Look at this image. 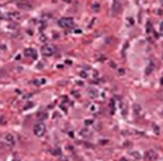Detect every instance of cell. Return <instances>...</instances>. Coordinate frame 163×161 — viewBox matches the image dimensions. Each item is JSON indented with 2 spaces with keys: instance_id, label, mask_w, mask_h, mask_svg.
I'll use <instances>...</instances> for the list:
<instances>
[{
  "instance_id": "obj_1",
  "label": "cell",
  "mask_w": 163,
  "mask_h": 161,
  "mask_svg": "<svg viewBox=\"0 0 163 161\" xmlns=\"http://www.w3.org/2000/svg\"><path fill=\"white\" fill-rule=\"evenodd\" d=\"M58 26L63 29H70L74 26V20L72 17H61V19H58Z\"/></svg>"
},
{
  "instance_id": "obj_2",
  "label": "cell",
  "mask_w": 163,
  "mask_h": 161,
  "mask_svg": "<svg viewBox=\"0 0 163 161\" xmlns=\"http://www.w3.org/2000/svg\"><path fill=\"white\" fill-rule=\"evenodd\" d=\"M45 131H47V128H45V125H44L42 122L37 123V125L34 126V134H35L37 137H40V138L45 135Z\"/></svg>"
},
{
  "instance_id": "obj_3",
  "label": "cell",
  "mask_w": 163,
  "mask_h": 161,
  "mask_svg": "<svg viewBox=\"0 0 163 161\" xmlns=\"http://www.w3.org/2000/svg\"><path fill=\"white\" fill-rule=\"evenodd\" d=\"M42 54L45 57H51L56 54V47L54 45H51V44H47V45H44L42 47Z\"/></svg>"
},
{
  "instance_id": "obj_4",
  "label": "cell",
  "mask_w": 163,
  "mask_h": 161,
  "mask_svg": "<svg viewBox=\"0 0 163 161\" xmlns=\"http://www.w3.org/2000/svg\"><path fill=\"white\" fill-rule=\"evenodd\" d=\"M146 158L147 160H156L157 158V153H156L155 150H150V151L146 153Z\"/></svg>"
},
{
  "instance_id": "obj_5",
  "label": "cell",
  "mask_w": 163,
  "mask_h": 161,
  "mask_svg": "<svg viewBox=\"0 0 163 161\" xmlns=\"http://www.w3.org/2000/svg\"><path fill=\"white\" fill-rule=\"evenodd\" d=\"M25 55L29 57V58H37V52H35L34 49L28 48V49H25Z\"/></svg>"
},
{
  "instance_id": "obj_6",
  "label": "cell",
  "mask_w": 163,
  "mask_h": 161,
  "mask_svg": "<svg viewBox=\"0 0 163 161\" xmlns=\"http://www.w3.org/2000/svg\"><path fill=\"white\" fill-rule=\"evenodd\" d=\"M121 3H120V2H118V0H117V2H115L114 3V13L115 12H117V13H118V12H120V10H121Z\"/></svg>"
},
{
  "instance_id": "obj_7",
  "label": "cell",
  "mask_w": 163,
  "mask_h": 161,
  "mask_svg": "<svg viewBox=\"0 0 163 161\" xmlns=\"http://www.w3.org/2000/svg\"><path fill=\"white\" fill-rule=\"evenodd\" d=\"M109 109H111V113L117 112V109H115V100H111L109 102Z\"/></svg>"
},
{
  "instance_id": "obj_8",
  "label": "cell",
  "mask_w": 163,
  "mask_h": 161,
  "mask_svg": "<svg viewBox=\"0 0 163 161\" xmlns=\"http://www.w3.org/2000/svg\"><path fill=\"white\" fill-rule=\"evenodd\" d=\"M6 141H8L9 144H15V138H13V135H6Z\"/></svg>"
},
{
  "instance_id": "obj_9",
  "label": "cell",
  "mask_w": 163,
  "mask_h": 161,
  "mask_svg": "<svg viewBox=\"0 0 163 161\" xmlns=\"http://www.w3.org/2000/svg\"><path fill=\"white\" fill-rule=\"evenodd\" d=\"M160 32H162V35H163V22L160 23Z\"/></svg>"
},
{
  "instance_id": "obj_10",
  "label": "cell",
  "mask_w": 163,
  "mask_h": 161,
  "mask_svg": "<svg viewBox=\"0 0 163 161\" xmlns=\"http://www.w3.org/2000/svg\"><path fill=\"white\" fill-rule=\"evenodd\" d=\"M160 3H162V5H163V0H160Z\"/></svg>"
}]
</instances>
